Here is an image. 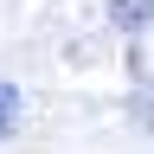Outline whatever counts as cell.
Instances as JSON below:
<instances>
[{
	"mask_svg": "<svg viewBox=\"0 0 154 154\" xmlns=\"http://www.w3.org/2000/svg\"><path fill=\"white\" fill-rule=\"evenodd\" d=\"M13 122H19V90L7 84V77H0V141L13 135Z\"/></svg>",
	"mask_w": 154,
	"mask_h": 154,
	"instance_id": "cell-1",
	"label": "cell"
},
{
	"mask_svg": "<svg viewBox=\"0 0 154 154\" xmlns=\"http://www.w3.org/2000/svg\"><path fill=\"white\" fill-rule=\"evenodd\" d=\"M148 13H154V0H116V19H122V26H141Z\"/></svg>",
	"mask_w": 154,
	"mask_h": 154,
	"instance_id": "cell-2",
	"label": "cell"
}]
</instances>
